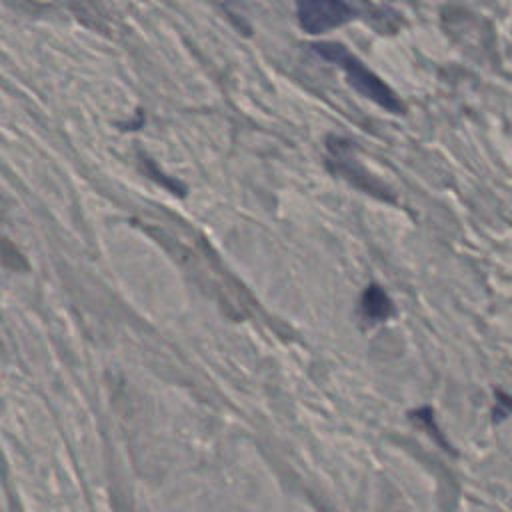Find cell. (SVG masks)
<instances>
[{
    "mask_svg": "<svg viewBox=\"0 0 512 512\" xmlns=\"http://www.w3.org/2000/svg\"><path fill=\"white\" fill-rule=\"evenodd\" d=\"M322 60L332 62L334 66H338L346 78L348 84L362 94L364 98L372 100L374 104H378L380 108L392 112V114H402L404 106L400 102V98L396 96V92L380 78L376 76L362 60H358L344 44L338 42H314L310 46Z\"/></svg>",
    "mask_w": 512,
    "mask_h": 512,
    "instance_id": "cell-1",
    "label": "cell"
},
{
    "mask_svg": "<svg viewBox=\"0 0 512 512\" xmlns=\"http://www.w3.org/2000/svg\"><path fill=\"white\" fill-rule=\"evenodd\" d=\"M356 18L346 0H296V20L306 34H324Z\"/></svg>",
    "mask_w": 512,
    "mask_h": 512,
    "instance_id": "cell-2",
    "label": "cell"
},
{
    "mask_svg": "<svg viewBox=\"0 0 512 512\" xmlns=\"http://www.w3.org/2000/svg\"><path fill=\"white\" fill-rule=\"evenodd\" d=\"M360 308L368 320L382 322L392 314V300L378 284H370L362 294Z\"/></svg>",
    "mask_w": 512,
    "mask_h": 512,
    "instance_id": "cell-3",
    "label": "cell"
}]
</instances>
